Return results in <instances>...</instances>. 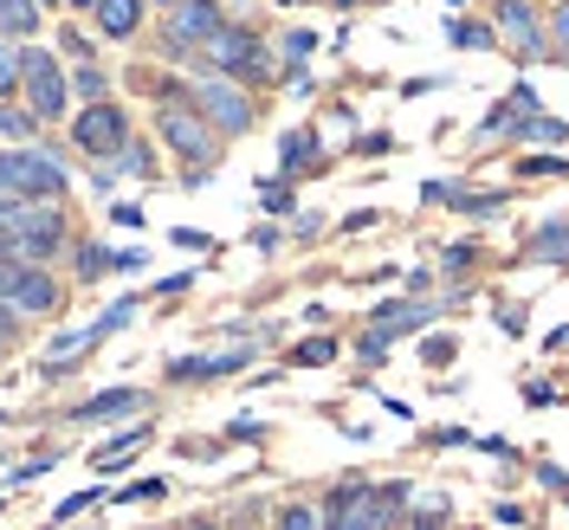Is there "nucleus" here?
Instances as JSON below:
<instances>
[{"label": "nucleus", "mask_w": 569, "mask_h": 530, "mask_svg": "<svg viewBox=\"0 0 569 530\" xmlns=\"http://www.w3.org/2000/svg\"><path fill=\"white\" fill-rule=\"evenodd\" d=\"M408 524H415V530H447V504H440V498H427Z\"/></svg>", "instance_id": "bb28decb"}, {"label": "nucleus", "mask_w": 569, "mask_h": 530, "mask_svg": "<svg viewBox=\"0 0 569 530\" xmlns=\"http://www.w3.org/2000/svg\"><path fill=\"white\" fill-rule=\"evenodd\" d=\"M0 27H7V39H27L39 27V7L33 0H0Z\"/></svg>", "instance_id": "dca6fc26"}, {"label": "nucleus", "mask_w": 569, "mask_h": 530, "mask_svg": "<svg viewBox=\"0 0 569 530\" xmlns=\"http://www.w3.org/2000/svg\"><path fill=\"white\" fill-rule=\"evenodd\" d=\"M518 137H525V142H563L569 130L557 123V117H537V110H525V117H518Z\"/></svg>", "instance_id": "aec40b11"}, {"label": "nucleus", "mask_w": 569, "mask_h": 530, "mask_svg": "<svg viewBox=\"0 0 569 530\" xmlns=\"http://www.w3.org/2000/svg\"><path fill=\"white\" fill-rule=\"evenodd\" d=\"M453 39H460V46H492V33H486V27H453Z\"/></svg>", "instance_id": "2f4dec72"}, {"label": "nucleus", "mask_w": 569, "mask_h": 530, "mask_svg": "<svg viewBox=\"0 0 569 530\" xmlns=\"http://www.w3.org/2000/svg\"><path fill=\"white\" fill-rule=\"evenodd\" d=\"M71 142H78L84 156H117V149H130V117L98 98V104H84L71 117Z\"/></svg>", "instance_id": "0eeeda50"}, {"label": "nucleus", "mask_w": 569, "mask_h": 530, "mask_svg": "<svg viewBox=\"0 0 569 530\" xmlns=\"http://www.w3.org/2000/svg\"><path fill=\"white\" fill-rule=\"evenodd\" d=\"M91 504H98V492H71L66 504L52 511V524H71V518H78V511H91Z\"/></svg>", "instance_id": "c85d7f7f"}, {"label": "nucleus", "mask_w": 569, "mask_h": 530, "mask_svg": "<svg viewBox=\"0 0 569 530\" xmlns=\"http://www.w3.org/2000/svg\"><path fill=\"white\" fill-rule=\"evenodd\" d=\"M531 252L537 259H569V220H550L531 233Z\"/></svg>", "instance_id": "f3484780"}, {"label": "nucleus", "mask_w": 569, "mask_h": 530, "mask_svg": "<svg viewBox=\"0 0 569 530\" xmlns=\"http://www.w3.org/2000/svg\"><path fill=\"white\" fill-rule=\"evenodd\" d=\"M550 59H557V66H569V0H557V7H550Z\"/></svg>", "instance_id": "4be33fe9"}, {"label": "nucleus", "mask_w": 569, "mask_h": 530, "mask_svg": "<svg viewBox=\"0 0 569 530\" xmlns=\"http://www.w3.org/2000/svg\"><path fill=\"white\" fill-rule=\"evenodd\" d=\"M220 27H227V13H220L213 0H181L176 13H169V27H162V52H169V59H194Z\"/></svg>", "instance_id": "39448f33"}, {"label": "nucleus", "mask_w": 569, "mask_h": 530, "mask_svg": "<svg viewBox=\"0 0 569 530\" xmlns=\"http://www.w3.org/2000/svg\"><path fill=\"white\" fill-rule=\"evenodd\" d=\"M279 156H284V176H298V169H311V156H318V137H311V130H291Z\"/></svg>", "instance_id": "6ab92c4d"}, {"label": "nucleus", "mask_w": 569, "mask_h": 530, "mask_svg": "<svg viewBox=\"0 0 569 530\" xmlns=\"http://www.w3.org/2000/svg\"><path fill=\"white\" fill-rule=\"evenodd\" d=\"M66 7H98V0H66Z\"/></svg>", "instance_id": "4c0bfd02"}, {"label": "nucleus", "mask_w": 569, "mask_h": 530, "mask_svg": "<svg viewBox=\"0 0 569 530\" xmlns=\"http://www.w3.org/2000/svg\"><path fill=\"white\" fill-rule=\"evenodd\" d=\"M291 362H305V369H323V362H337V343L330 337H311V343H298Z\"/></svg>", "instance_id": "b1692460"}, {"label": "nucleus", "mask_w": 569, "mask_h": 530, "mask_svg": "<svg viewBox=\"0 0 569 530\" xmlns=\"http://www.w3.org/2000/svg\"><path fill=\"white\" fill-rule=\"evenodd\" d=\"M498 33H505V46L518 59H550V33L531 13V0H498Z\"/></svg>", "instance_id": "9d476101"}, {"label": "nucleus", "mask_w": 569, "mask_h": 530, "mask_svg": "<svg viewBox=\"0 0 569 530\" xmlns=\"http://www.w3.org/2000/svg\"><path fill=\"white\" fill-rule=\"evenodd\" d=\"M137 408H142V389H104L84 408H71V421H117V414H137Z\"/></svg>", "instance_id": "ddd939ff"}, {"label": "nucleus", "mask_w": 569, "mask_h": 530, "mask_svg": "<svg viewBox=\"0 0 569 530\" xmlns=\"http://www.w3.org/2000/svg\"><path fill=\"white\" fill-rule=\"evenodd\" d=\"M27 52V110H39V123H59L66 117V71L52 52H39V46H20Z\"/></svg>", "instance_id": "6e6552de"}, {"label": "nucleus", "mask_w": 569, "mask_h": 530, "mask_svg": "<svg viewBox=\"0 0 569 530\" xmlns=\"http://www.w3.org/2000/svg\"><path fill=\"white\" fill-rule=\"evenodd\" d=\"M33 123H39V110H20L13 98H7V110H0V137H7V142H27V137H33Z\"/></svg>", "instance_id": "412c9836"}, {"label": "nucleus", "mask_w": 569, "mask_h": 530, "mask_svg": "<svg viewBox=\"0 0 569 530\" xmlns=\"http://www.w3.org/2000/svg\"><path fill=\"white\" fill-rule=\"evenodd\" d=\"M156 7H162V13H176V7H181V0H156Z\"/></svg>", "instance_id": "e433bc0d"}, {"label": "nucleus", "mask_w": 569, "mask_h": 530, "mask_svg": "<svg viewBox=\"0 0 569 530\" xmlns=\"http://www.w3.org/2000/svg\"><path fill=\"white\" fill-rule=\"evenodd\" d=\"M247 369V350H227V356H181L169 362V382H213V376H240Z\"/></svg>", "instance_id": "f8f14e48"}, {"label": "nucleus", "mask_w": 569, "mask_h": 530, "mask_svg": "<svg viewBox=\"0 0 569 530\" xmlns=\"http://www.w3.org/2000/svg\"><path fill=\"white\" fill-rule=\"evenodd\" d=\"M259 208L266 213H291V188H284V181H266V188H259Z\"/></svg>", "instance_id": "a878e982"}, {"label": "nucleus", "mask_w": 569, "mask_h": 530, "mask_svg": "<svg viewBox=\"0 0 569 530\" xmlns=\"http://www.w3.org/2000/svg\"><path fill=\"white\" fill-rule=\"evenodd\" d=\"M427 362L447 369V362H453V337H433V343H427Z\"/></svg>", "instance_id": "7c9ffc66"}, {"label": "nucleus", "mask_w": 569, "mask_h": 530, "mask_svg": "<svg viewBox=\"0 0 569 530\" xmlns=\"http://www.w3.org/2000/svg\"><path fill=\"white\" fill-rule=\"evenodd\" d=\"M194 59H201L208 71H227V78H259V71H266V46H259L247 27H233V20H227V27L194 52Z\"/></svg>", "instance_id": "423d86ee"}, {"label": "nucleus", "mask_w": 569, "mask_h": 530, "mask_svg": "<svg viewBox=\"0 0 569 530\" xmlns=\"http://www.w3.org/2000/svg\"><path fill=\"white\" fill-rule=\"evenodd\" d=\"M52 304H59L52 272H39L33 259H7V311H20V318H46Z\"/></svg>", "instance_id": "1a4fd4ad"}, {"label": "nucleus", "mask_w": 569, "mask_h": 530, "mask_svg": "<svg viewBox=\"0 0 569 530\" xmlns=\"http://www.w3.org/2000/svg\"><path fill=\"white\" fill-rule=\"evenodd\" d=\"M401 530H415V524H401Z\"/></svg>", "instance_id": "a19ab883"}, {"label": "nucleus", "mask_w": 569, "mask_h": 530, "mask_svg": "<svg viewBox=\"0 0 569 530\" xmlns=\"http://www.w3.org/2000/svg\"><path fill=\"white\" fill-rule=\"evenodd\" d=\"M130 318H137V298H117V304H110V311H104L98 323H91V330H98V337H110V330H123Z\"/></svg>", "instance_id": "393cba45"}, {"label": "nucleus", "mask_w": 569, "mask_h": 530, "mask_svg": "<svg viewBox=\"0 0 569 530\" xmlns=\"http://www.w3.org/2000/svg\"><path fill=\"white\" fill-rule=\"evenodd\" d=\"M169 492V486H162V479H137V486H130V492H117V504H142V498H162Z\"/></svg>", "instance_id": "c756f323"}, {"label": "nucleus", "mask_w": 569, "mask_h": 530, "mask_svg": "<svg viewBox=\"0 0 569 530\" xmlns=\"http://www.w3.org/2000/svg\"><path fill=\"white\" fill-rule=\"evenodd\" d=\"M0 188L20 194V201H59V194L71 188V176H66L59 156L27 149V142H7V156H0Z\"/></svg>", "instance_id": "f03ea898"}, {"label": "nucleus", "mask_w": 569, "mask_h": 530, "mask_svg": "<svg viewBox=\"0 0 569 530\" xmlns=\"http://www.w3.org/2000/svg\"><path fill=\"white\" fill-rule=\"evenodd\" d=\"M330 7H356V0H330Z\"/></svg>", "instance_id": "58836bf2"}, {"label": "nucleus", "mask_w": 569, "mask_h": 530, "mask_svg": "<svg viewBox=\"0 0 569 530\" xmlns=\"http://www.w3.org/2000/svg\"><path fill=\"white\" fill-rule=\"evenodd\" d=\"M142 447H149V427H130V433H117V440H104V447H98V453H91V466H98V472H123V466H130V453H142Z\"/></svg>", "instance_id": "2eb2a0df"}, {"label": "nucleus", "mask_w": 569, "mask_h": 530, "mask_svg": "<svg viewBox=\"0 0 569 530\" xmlns=\"http://www.w3.org/2000/svg\"><path fill=\"white\" fill-rule=\"evenodd\" d=\"M272 7H298V0H272Z\"/></svg>", "instance_id": "ea45409f"}, {"label": "nucleus", "mask_w": 569, "mask_h": 530, "mask_svg": "<svg viewBox=\"0 0 569 530\" xmlns=\"http://www.w3.org/2000/svg\"><path fill=\"white\" fill-rule=\"evenodd\" d=\"M427 323H433V304H415V298H389V304H376L369 330H382V337H408V330H427Z\"/></svg>", "instance_id": "9b49d317"}, {"label": "nucleus", "mask_w": 569, "mask_h": 530, "mask_svg": "<svg viewBox=\"0 0 569 530\" xmlns=\"http://www.w3.org/2000/svg\"><path fill=\"white\" fill-rule=\"evenodd\" d=\"M110 220H117V227H142V208H130V201H123V208H110Z\"/></svg>", "instance_id": "f704fd0d"}, {"label": "nucleus", "mask_w": 569, "mask_h": 530, "mask_svg": "<svg viewBox=\"0 0 569 530\" xmlns=\"http://www.w3.org/2000/svg\"><path fill=\"white\" fill-rule=\"evenodd\" d=\"M188 98L208 110V123L220 130V137H240V130H252V98L233 84V78H227V71H208Z\"/></svg>", "instance_id": "20e7f679"}, {"label": "nucleus", "mask_w": 569, "mask_h": 530, "mask_svg": "<svg viewBox=\"0 0 569 530\" xmlns=\"http://www.w3.org/2000/svg\"><path fill=\"white\" fill-rule=\"evenodd\" d=\"M156 130H162V142L176 149L181 162H194V181L208 176V162L220 156V137H213V123H208V110H201V104L162 98V110H156Z\"/></svg>", "instance_id": "7ed1b4c3"}, {"label": "nucleus", "mask_w": 569, "mask_h": 530, "mask_svg": "<svg viewBox=\"0 0 569 530\" xmlns=\"http://www.w3.org/2000/svg\"><path fill=\"white\" fill-rule=\"evenodd\" d=\"M557 169H563L557 156H531V162H525V176H557Z\"/></svg>", "instance_id": "473e14b6"}, {"label": "nucleus", "mask_w": 569, "mask_h": 530, "mask_svg": "<svg viewBox=\"0 0 569 530\" xmlns=\"http://www.w3.org/2000/svg\"><path fill=\"white\" fill-rule=\"evenodd\" d=\"M389 343H395V337H382V330H362L356 356H362V362H382V356H389Z\"/></svg>", "instance_id": "cd10ccee"}, {"label": "nucleus", "mask_w": 569, "mask_h": 530, "mask_svg": "<svg viewBox=\"0 0 569 530\" xmlns=\"http://www.w3.org/2000/svg\"><path fill=\"white\" fill-rule=\"evenodd\" d=\"M91 13H98V33L104 39H130L142 27V0H98Z\"/></svg>", "instance_id": "4468645a"}, {"label": "nucleus", "mask_w": 569, "mask_h": 530, "mask_svg": "<svg viewBox=\"0 0 569 530\" xmlns=\"http://www.w3.org/2000/svg\"><path fill=\"white\" fill-rule=\"evenodd\" d=\"M66 247V213L52 208V201H20V194H7V259H52V252Z\"/></svg>", "instance_id": "f257e3e1"}, {"label": "nucleus", "mask_w": 569, "mask_h": 530, "mask_svg": "<svg viewBox=\"0 0 569 530\" xmlns=\"http://www.w3.org/2000/svg\"><path fill=\"white\" fill-rule=\"evenodd\" d=\"M104 272H123V252H110V247H78V279H104Z\"/></svg>", "instance_id": "a211bd4d"}, {"label": "nucleus", "mask_w": 569, "mask_h": 530, "mask_svg": "<svg viewBox=\"0 0 569 530\" xmlns=\"http://www.w3.org/2000/svg\"><path fill=\"white\" fill-rule=\"evenodd\" d=\"M279 530H330V524H323L318 504H284V511H279Z\"/></svg>", "instance_id": "5701e85b"}, {"label": "nucleus", "mask_w": 569, "mask_h": 530, "mask_svg": "<svg viewBox=\"0 0 569 530\" xmlns=\"http://www.w3.org/2000/svg\"><path fill=\"white\" fill-rule=\"evenodd\" d=\"M188 530H220V524H213V518H194V524H188Z\"/></svg>", "instance_id": "c9c22d12"}, {"label": "nucleus", "mask_w": 569, "mask_h": 530, "mask_svg": "<svg viewBox=\"0 0 569 530\" xmlns=\"http://www.w3.org/2000/svg\"><path fill=\"white\" fill-rule=\"evenodd\" d=\"M252 247H259V252H279V227H252Z\"/></svg>", "instance_id": "72a5a7b5"}]
</instances>
